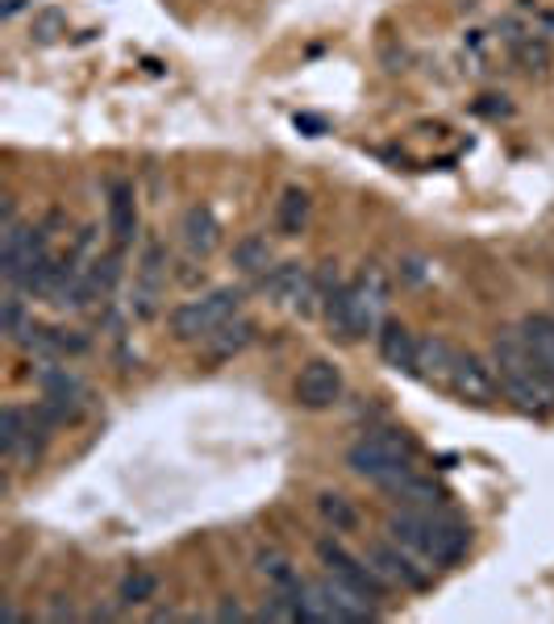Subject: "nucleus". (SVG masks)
<instances>
[{"label":"nucleus","mask_w":554,"mask_h":624,"mask_svg":"<svg viewBox=\"0 0 554 624\" xmlns=\"http://www.w3.org/2000/svg\"><path fill=\"white\" fill-rule=\"evenodd\" d=\"M392 541L421 554L434 567H455L467 549V525L442 508H401L388 516Z\"/></svg>","instance_id":"nucleus-2"},{"label":"nucleus","mask_w":554,"mask_h":624,"mask_svg":"<svg viewBox=\"0 0 554 624\" xmlns=\"http://www.w3.org/2000/svg\"><path fill=\"white\" fill-rule=\"evenodd\" d=\"M238 308H242V292H233V287H217V292L200 296V300L180 304V308L172 313L175 338H184V341L209 338L217 325H226L230 317H238Z\"/></svg>","instance_id":"nucleus-5"},{"label":"nucleus","mask_w":554,"mask_h":624,"mask_svg":"<svg viewBox=\"0 0 554 624\" xmlns=\"http://www.w3.org/2000/svg\"><path fill=\"white\" fill-rule=\"evenodd\" d=\"M221 621H242V607H238V604H226V607H221Z\"/></svg>","instance_id":"nucleus-25"},{"label":"nucleus","mask_w":554,"mask_h":624,"mask_svg":"<svg viewBox=\"0 0 554 624\" xmlns=\"http://www.w3.org/2000/svg\"><path fill=\"white\" fill-rule=\"evenodd\" d=\"M450 366H455V346H446L442 338H425L417 341L409 371L417 379H425V383H446V379H450Z\"/></svg>","instance_id":"nucleus-12"},{"label":"nucleus","mask_w":554,"mask_h":624,"mask_svg":"<svg viewBox=\"0 0 554 624\" xmlns=\"http://www.w3.org/2000/svg\"><path fill=\"white\" fill-rule=\"evenodd\" d=\"M376 338H380V359L388 362V366H397V371H401V366H404V371L413 366V350H417V338H413V333H409L401 321H383Z\"/></svg>","instance_id":"nucleus-14"},{"label":"nucleus","mask_w":554,"mask_h":624,"mask_svg":"<svg viewBox=\"0 0 554 624\" xmlns=\"http://www.w3.org/2000/svg\"><path fill=\"white\" fill-rule=\"evenodd\" d=\"M367 562L376 567V574H380L388 587H413V591H421V587L430 583V579L413 567V558H404L401 549H392V546H371L367 549Z\"/></svg>","instance_id":"nucleus-10"},{"label":"nucleus","mask_w":554,"mask_h":624,"mask_svg":"<svg viewBox=\"0 0 554 624\" xmlns=\"http://www.w3.org/2000/svg\"><path fill=\"white\" fill-rule=\"evenodd\" d=\"M275 221H280V229H284V233H301V229H305V221H308V191L287 188L284 200H280Z\"/></svg>","instance_id":"nucleus-19"},{"label":"nucleus","mask_w":554,"mask_h":624,"mask_svg":"<svg viewBox=\"0 0 554 624\" xmlns=\"http://www.w3.org/2000/svg\"><path fill=\"white\" fill-rule=\"evenodd\" d=\"M521 333H525L530 350L537 354V362L546 366V375L554 379V317H530L521 325Z\"/></svg>","instance_id":"nucleus-17"},{"label":"nucleus","mask_w":554,"mask_h":624,"mask_svg":"<svg viewBox=\"0 0 554 624\" xmlns=\"http://www.w3.org/2000/svg\"><path fill=\"white\" fill-rule=\"evenodd\" d=\"M322 313L334 325V333L346 341L367 338L383 325V304H388V275L380 266H363V275L350 287L334 284L322 292Z\"/></svg>","instance_id":"nucleus-3"},{"label":"nucleus","mask_w":554,"mask_h":624,"mask_svg":"<svg viewBox=\"0 0 554 624\" xmlns=\"http://www.w3.org/2000/svg\"><path fill=\"white\" fill-rule=\"evenodd\" d=\"M205 341H209L213 359H230V354L247 350L250 341H254V325L242 321V317H230L226 325H217V329H213Z\"/></svg>","instance_id":"nucleus-16"},{"label":"nucleus","mask_w":554,"mask_h":624,"mask_svg":"<svg viewBox=\"0 0 554 624\" xmlns=\"http://www.w3.org/2000/svg\"><path fill=\"white\" fill-rule=\"evenodd\" d=\"M513 51L530 72H542V67H546V39H542V34H513Z\"/></svg>","instance_id":"nucleus-20"},{"label":"nucleus","mask_w":554,"mask_h":624,"mask_svg":"<svg viewBox=\"0 0 554 624\" xmlns=\"http://www.w3.org/2000/svg\"><path fill=\"white\" fill-rule=\"evenodd\" d=\"M317 554H322V562L329 567V574H338L343 583H350L355 591H363V595H371V600H380L383 591H388V583H383L380 574H376V567L371 562H359V558H350L343 546H334V541H322L317 546Z\"/></svg>","instance_id":"nucleus-9"},{"label":"nucleus","mask_w":554,"mask_h":624,"mask_svg":"<svg viewBox=\"0 0 554 624\" xmlns=\"http://www.w3.org/2000/svg\"><path fill=\"white\" fill-rule=\"evenodd\" d=\"M109 226H113L117 247H130L138 233V212H134V191L126 184H113V200H109Z\"/></svg>","instance_id":"nucleus-15"},{"label":"nucleus","mask_w":554,"mask_h":624,"mask_svg":"<svg viewBox=\"0 0 554 624\" xmlns=\"http://www.w3.org/2000/svg\"><path fill=\"white\" fill-rule=\"evenodd\" d=\"M58 34H63V18H58L55 9H51V13H42V18L34 21V39L39 42H55Z\"/></svg>","instance_id":"nucleus-23"},{"label":"nucleus","mask_w":554,"mask_h":624,"mask_svg":"<svg viewBox=\"0 0 554 624\" xmlns=\"http://www.w3.org/2000/svg\"><path fill=\"white\" fill-rule=\"evenodd\" d=\"M446 387H450L459 399H467V404H479V408H484V404H492V399H497V371H492V366H484L476 354L455 350V366H450Z\"/></svg>","instance_id":"nucleus-7"},{"label":"nucleus","mask_w":554,"mask_h":624,"mask_svg":"<svg viewBox=\"0 0 554 624\" xmlns=\"http://www.w3.org/2000/svg\"><path fill=\"white\" fill-rule=\"evenodd\" d=\"M221 242V226H217V217H213V208L196 205L188 208V217H184V247L196 254V259H209L213 250Z\"/></svg>","instance_id":"nucleus-13"},{"label":"nucleus","mask_w":554,"mask_h":624,"mask_svg":"<svg viewBox=\"0 0 554 624\" xmlns=\"http://www.w3.org/2000/svg\"><path fill=\"white\" fill-rule=\"evenodd\" d=\"M42 396H46V408L55 416H67L79 408V399H84V383H79L72 371H63V366H42Z\"/></svg>","instance_id":"nucleus-11"},{"label":"nucleus","mask_w":554,"mask_h":624,"mask_svg":"<svg viewBox=\"0 0 554 624\" xmlns=\"http://www.w3.org/2000/svg\"><path fill=\"white\" fill-rule=\"evenodd\" d=\"M409 458H413V441L397 429H380V434H367L363 441H355L350 450H346V462H350V471L371 479V483H388V479H397L401 471H409Z\"/></svg>","instance_id":"nucleus-4"},{"label":"nucleus","mask_w":554,"mask_h":624,"mask_svg":"<svg viewBox=\"0 0 554 624\" xmlns=\"http://www.w3.org/2000/svg\"><path fill=\"white\" fill-rule=\"evenodd\" d=\"M154 587H159L154 574H130V579L121 583V600H126V604H146L154 595Z\"/></svg>","instance_id":"nucleus-22"},{"label":"nucleus","mask_w":554,"mask_h":624,"mask_svg":"<svg viewBox=\"0 0 554 624\" xmlns=\"http://www.w3.org/2000/svg\"><path fill=\"white\" fill-rule=\"evenodd\" d=\"M338 396H343V371L334 366V362L325 359H313L301 371V379H296V399L305 404V408H329V404H338Z\"/></svg>","instance_id":"nucleus-8"},{"label":"nucleus","mask_w":554,"mask_h":624,"mask_svg":"<svg viewBox=\"0 0 554 624\" xmlns=\"http://www.w3.org/2000/svg\"><path fill=\"white\" fill-rule=\"evenodd\" d=\"M25 9V0H0V18H18Z\"/></svg>","instance_id":"nucleus-24"},{"label":"nucleus","mask_w":554,"mask_h":624,"mask_svg":"<svg viewBox=\"0 0 554 624\" xmlns=\"http://www.w3.org/2000/svg\"><path fill=\"white\" fill-rule=\"evenodd\" d=\"M492 366L504 387V396L513 399L521 413H554V379L537 362L530 341L521 329H500L492 341Z\"/></svg>","instance_id":"nucleus-1"},{"label":"nucleus","mask_w":554,"mask_h":624,"mask_svg":"<svg viewBox=\"0 0 554 624\" xmlns=\"http://www.w3.org/2000/svg\"><path fill=\"white\" fill-rule=\"evenodd\" d=\"M263 287H268V296L275 304H287V308H296V313H322V300H317V275L308 271L305 263H275L263 275Z\"/></svg>","instance_id":"nucleus-6"},{"label":"nucleus","mask_w":554,"mask_h":624,"mask_svg":"<svg viewBox=\"0 0 554 624\" xmlns=\"http://www.w3.org/2000/svg\"><path fill=\"white\" fill-rule=\"evenodd\" d=\"M317 508H322V516L334 525V529H350V525H355V508L346 504L343 495H322Z\"/></svg>","instance_id":"nucleus-21"},{"label":"nucleus","mask_w":554,"mask_h":624,"mask_svg":"<svg viewBox=\"0 0 554 624\" xmlns=\"http://www.w3.org/2000/svg\"><path fill=\"white\" fill-rule=\"evenodd\" d=\"M233 263L238 271H247V275H268L271 266V247L268 238H242L238 247H233Z\"/></svg>","instance_id":"nucleus-18"}]
</instances>
